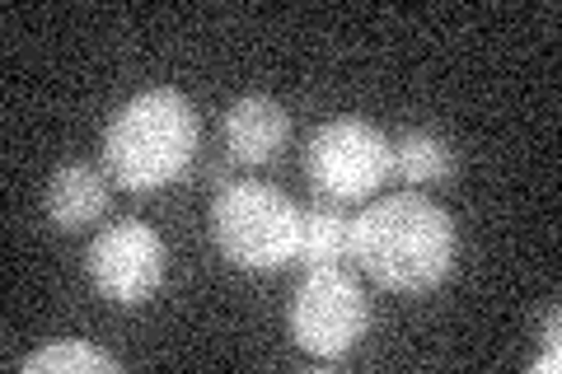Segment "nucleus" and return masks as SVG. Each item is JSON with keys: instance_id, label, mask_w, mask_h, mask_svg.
I'll list each match as a JSON object with an SVG mask.
<instances>
[{"instance_id": "nucleus-1", "label": "nucleus", "mask_w": 562, "mask_h": 374, "mask_svg": "<svg viewBox=\"0 0 562 374\" xmlns=\"http://www.w3.org/2000/svg\"><path fill=\"white\" fill-rule=\"evenodd\" d=\"M460 253V235L446 206L422 192L375 197L351 220V262L384 291L417 295L441 286Z\"/></svg>"}, {"instance_id": "nucleus-2", "label": "nucleus", "mask_w": 562, "mask_h": 374, "mask_svg": "<svg viewBox=\"0 0 562 374\" xmlns=\"http://www.w3.org/2000/svg\"><path fill=\"white\" fill-rule=\"evenodd\" d=\"M202 140L198 109L169 84L140 89L109 122L103 136V173L127 192L169 188L188 173Z\"/></svg>"}, {"instance_id": "nucleus-3", "label": "nucleus", "mask_w": 562, "mask_h": 374, "mask_svg": "<svg viewBox=\"0 0 562 374\" xmlns=\"http://www.w3.org/2000/svg\"><path fill=\"white\" fill-rule=\"evenodd\" d=\"M301 206L272 183H225L211 202V235L239 272H281L301 253Z\"/></svg>"}, {"instance_id": "nucleus-4", "label": "nucleus", "mask_w": 562, "mask_h": 374, "mask_svg": "<svg viewBox=\"0 0 562 374\" xmlns=\"http://www.w3.org/2000/svg\"><path fill=\"white\" fill-rule=\"evenodd\" d=\"M305 173L314 183V197H324L328 206L371 202L394 173V146L371 122L333 117L310 136Z\"/></svg>"}, {"instance_id": "nucleus-5", "label": "nucleus", "mask_w": 562, "mask_h": 374, "mask_svg": "<svg viewBox=\"0 0 562 374\" xmlns=\"http://www.w3.org/2000/svg\"><path fill=\"white\" fill-rule=\"evenodd\" d=\"M291 342L314 361H338L371 328V299L357 286V276L342 267L305 272L301 291L291 299Z\"/></svg>"}, {"instance_id": "nucleus-6", "label": "nucleus", "mask_w": 562, "mask_h": 374, "mask_svg": "<svg viewBox=\"0 0 562 374\" xmlns=\"http://www.w3.org/2000/svg\"><path fill=\"white\" fill-rule=\"evenodd\" d=\"M165 262H169L165 239L146 220H117L103 235H94L90 253H85V272H90L94 291L103 299H113L122 309H136L160 291Z\"/></svg>"}, {"instance_id": "nucleus-7", "label": "nucleus", "mask_w": 562, "mask_h": 374, "mask_svg": "<svg viewBox=\"0 0 562 374\" xmlns=\"http://www.w3.org/2000/svg\"><path fill=\"white\" fill-rule=\"evenodd\" d=\"M225 150H231L239 165H268V159L286 146L291 136V117L277 99L268 94H249V99H235L225 109Z\"/></svg>"}, {"instance_id": "nucleus-8", "label": "nucleus", "mask_w": 562, "mask_h": 374, "mask_svg": "<svg viewBox=\"0 0 562 374\" xmlns=\"http://www.w3.org/2000/svg\"><path fill=\"white\" fill-rule=\"evenodd\" d=\"M43 206H47L52 225L76 235V229L94 225L103 211H109V178L90 165H61L43 192Z\"/></svg>"}, {"instance_id": "nucleus-9", "label": "nucleus", "mask_w": 562, "mask_h": 374, "mask_svg": "<svg viewBox=\"0 0 562 374\" xmlns=\"http://www.w3.org/2000/svg\"><path fill=\"white\" fill-rule=\"evenodd\" d=\"M342 258H351V220L338 206H314L301 225V253H295V262L305 272H319V267H338Z\"/></svg>"}, {"instance_id": "nucleus-10", "label": "nucleus", "mask_w": 562, "mask_h": 374, "mask_svg": "<svg viewBox=\"0 0 562 374\" xmlns=\"http://www.w3.org/2000/svg\"><path fill=\"white\" fill-rule=\"evenodd\" d=\"M122 365L113 361L109 351H99L94 342H80V337H70V342H52L43 351H33L24 361V374H117Z\"/></svg>"}, {"instance_id": "nucleus-11", "label": "nucleus", "mask_w": 562, "mask_h": 374, "mask_svg": "<svg viewBox=\"0 0 562 374\" xmlns=\"http://www.w3.org/2000/svg\"><path fill=\"white\" fill-rule=\"evenodd\" d=\"M394 173L403 183H441L450 173V146L431 132H408L394 140Z\"/></svg>"}]
</instances>
